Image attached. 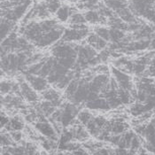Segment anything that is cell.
<instances>
[{"label":"cell","instance_id":"1","mask_svg":"<svg viewBox=\"0 0 155 155\" xmlns=\"http://www.w3.org/2000/svg\"><path fill=\"white\" fill-rule=\"evenodd\" d=\"M32 2L33 0H23L22 3L14 7L8 9H2V18L10 20L14 22L19 21L27 14L28 9L32 5Z\"/></svg>","mask_w":155,"mask_h":155},{"label":"cell","instance_id":"2","mask_svg":"<svg viewBox=\"0 0 155 155\" xmlns=\"http://www.w3.org/2000/svg\"><path fill=\"white\" fill-rule=\"evenodd\" d=\"M90 35V30L86 25H84L79 28H70L65 29V32L61 38L63 42H74V41H81L87 38Z\"/></svg>","mask_w":155,"mask_h":155},{"label":"cell","instance_id":"3","mask_svg":"<svg viewBox=\"0 0 155 155\" xmlns=\"http://www.w3.org/2000/svg\"><path fill=\"white\" fill-rule=\"evenodd\" d=\"M25 80L36 91L44 92L49 87V82H48L47 78L43 77L38 74H25Z\"/></svg>","mask_w":155,"mask_h":155},{"label":"cell","instance_id":"4","mask_svg":"<svg viewBox=\"0 0 155 155\" xmlns=\"http://www.w3.org/2000/svg\"><path fill=\"white\" fill-rule=\"evenodd\" d=\"M19 84L21 96L28 103H36L38 100V95L36 94V91L29 85L28 83H27L26 80L19 81Z\"/></svg>","mask_w":155,"mask_h":155},{"label":"cell","instance_id":"5","mask_svg":"<svg viewBox=\"0 0 155 155\" xmlns=\"http://www.w3.org/2000/svg\"><path fill=\"white\" fill-rule=\"evenodd\" d=\"M84 14L87 23L103 26L105 24H107L108 22L107 19L99 12L97 8L92 9V10H88L84 12Z\"/></svg>","mask_w":155,"mask_h":155},{"label":"cell","instance_id":"6","mask_svg":"<svg viewBox=\"0 0 155 155\" xmlns=\"http://www.w3.org/2000/svg\"><path fill=\"white\" fill-rule=\"evenodd\" d=\"M35 126L36 130L41 134H43L45 137L53 141H58L55 129L48 121H38Z\"/></svg>","mask_w":155,"mask_h":155},{"label":"cell","instance_id":"7","mask_svg":"<svg viewBox=\"0 0 155 155\" xmlns=\"http://www.w3.org/2000/svg\"><path fill=\"white\" fill-rule=\"evenodd\" d=\"M75 12H77L75 8L68 5H62L58 12L55 13V16L60 22H68L69 19Z\"/></svg>","mask_w":155,"mask_h":155},{"label":"cell","instance_id":"8","mask_svg":"<svg viewBox=\"0 0 155 155\" xmlns=\"http://www.w3.org/2000/svg\"><path fill=\"white\" fill-rule=\"evenodd\" d=\"M87 44L95 49L96 51H103L107 46V42L97 36L94 32L90 33L86 38Z\"/></svg>","mask_w":155,"mask_h":155},{"label":"cell","instance_id":"9","mask_svg":"<svg viewBox=\"0 0 155 155\" xmlns=\"http://www.w3.org/2000/svg\"><path fill=\"white\" fill-rule=\"evenodd\" d=\"M85 107L91 110H109L111 109L107 100L105 97H99L97 99L88 101L85 103Z\"/></svg>","mask_w":155,"mask_h":155},{"label":"cell","instance_id":"10","mask_svg":"<svg viewBox=\"0 0 155 155\" xmlns=\"http://www.w3.org/2000/svg\"><path fill=\"white\" fill-rule=\"evenodd\" d=\"M16 22L10 20L2 18L1 19V39L4 41L7 36H9L15 28Z\"/></svg>","mask_w":155,"mask_h":155},{"label":"cell","instance_id":"11","mask_svg":"<svg viewBox=\"0 0 155 155\" xmlns=\"http://www.w3.org/2000/svg\"><path fill=\"white\" fill-rule=\"evenodd\" d=\"M43 96L45 100L51 102L56 107L61 104V97H60V93L54 89L48 88L46 91H45L43 92Z\"/></svg>","mask_w":155,"mask_h":155},{"label":"cell","instance_id":"12","mask_svg":"<svg viewBox=\"0 0 155 155\" xmlns=\"http://www.w3.org/2000/svg\"><path fill=\"white\" fill-rule=\"evenodd\" d=\"M126 38H127L126 31L120 30L118 28H110V41L112 43L125 42Z\"/></svg>","mask_w":155,"mask_h":155},{"label":"cell","instance_id":"13","mask_svg":"<svg viewBox=\"0 0 155 155\" xmlns=\"http://www.w3.org/2000/svg\"><path fill=\"white\" fill-rule=\"evenodd\" d=\"M68 23L70 25V28H79L84 25H86L87 21L85 20L84 14L75 12L71 16V18L68 21Z\"/></svg>","mask_w":155,"mask_h":155},{"label":"cell","instance_id":"14","mask_svg":"<svg viewBox=\"0 0 155 155\" xmlns=\"http://www.w3.org/2000/svg\"><path fill=\"white\" fill-rule=\"evenodd\" d=\"M95 34H97L99 37H101L102 39L106 40L107 42L110 41V28H107V27L104 26H96L94 28V31Z\"/></svg>","mask_w":155,"mask_h":155},{"label":"cell","instance_id":"15","mask_svg":"<svg viewBox=\"0 0 155 155\" xmlns=\"http://www.w3.org/2000/svg\"><path fill=\"white\" fill-rule=\"evenodd\" d=\"M45 2L51 14H55L62 5L60 0H45Z\"/></svg>","mask_w":155,"mask_h":155},{"label":"cell","instance_id":"16","mask_svg":"<svg viewBox=\"0 0 155 155\" xmlns=\"http://www.w3.org/2000/svg\"><path fill=\"white\" fill-rule=\"evenodd\" d=\"M128 129V124L124 123L122 120H117L113 123L112 133L114 135H120L123 132H125Z\"/></svg>","mask_w":155,"mask_h":155},{"label":"cell","instance_id":"17","mask_svg":"<svg viewBox=\"0 0 155 155\" xmlns=\"http://www.w3.org/2000/svg\"><path fill=\"white\" fill-rule=\"evenodd\" d=\"M77 119L80 121L81 124H83V125H87L91 120L93 119V117H92V115H91V114L90 112H88L87 110H83V111H81V112L78 114Z\"/></svg>","mask_w":155,"mask_h":155},{"label":"cell","instance_id":"18","mask_svg":"<svg viewBox=\"0 0 155 155\" xmlns=\"http://www.w3.org/2000/svg\"><path fill=\"white\" fill-rule=\"evenodd\" d=\"M1 145L2 147H9L14 145V141L10 134L2 133L1 135Z\"/></svg>","mask_w":155,"mask_h":155},{"label":"cell","instance_id":"19","mask_svg":"<svg viewBox=\"0 0 155 155\" xmlns=\"http://www.w3.org/2000/svg\"><path fill=\"white\" fill-rule=\"evenodd\" d=\"M130 149V151H133V152H137V151L141 149V140H140V138L137 135L132 139Z\"/></svg>","mask_w":155,"mask_h":155},{"label":"cell","instance_id":"20","mask_svg":"<svg viewBox=\"0 0 155 155\" xmlns=\"http://www.w3.org/2000/svg\"><path fill=\"white\" fill-rule=\"evenodd\" d=\"M10 135L12 136V139L14 142H20L22 138V134L20 130H13L10 132Z\"/></svg>","mask_w":155,"mask_h":155},{"label":"cell","instance_id":"21","mask_svg":"<svg viewBox=\"0 0 155 155\" xmlns=\"http://www.w3.org/2000/svg\"><path fill=\"white\" fill-rule=\"evenodd\" d=\"M9 122H10V119L7 116H5L4 114V113H2V114H1V126H2V128L5 127Z\"/></svg>","mask_w":155,"mask_h":155},{"label":"cell","instance_id":"22","mask_svg":"<svg viewBox=\"0 0 155 155\" xmlns=\"http://www.w3.org/2000/svg\"><path fill=\"white\" fill-rule=\"evenodd\" d=\"M138 155H149L147 153V151L145 149H141L139 150V154Z\"/></svg>","mask_w":155,"mask_h":155},{"label":"cell","instance_id":"23","mask_svg":"<svg viewBox=\"0 0 155 155\" xmlns=\"http://www.w3.org/2000/svg\"><path fill=\"white\" fill-rule=\"evenodd\" d=\"M2 155H12V154L10 153V152H8V151L5 149V150H3V151H2Z\"/></svg>","mask_w":155,"mask_h":155},{"label":"cell","instance_id":"24","mask_svg":"<svg viewBox=\"0 0 155 155\" xmlns=\"http://www.w3.org/2000/svg\"><path fill=\"white\" fill-rule=\"evenodd\" d=\"M1 1H2V2H3V1H7V0H1Z\"/></svg>","mask_w":155,"mask_h":155},{"label":"cell","instance_id":"25","mask_svg":"<svg viewBox=\"0 0 155 155\" xmlns=\"http://www.w3.org/2000/svg\"><path fill=\"white\" fill-rule=\"evenodd\" d=\"M105 1H107V0H105Z\"/></svg>","mask_w":155,"mask_h":155}]
</instances>
